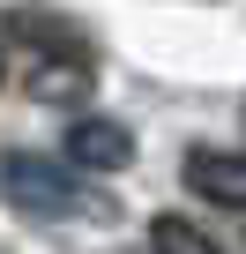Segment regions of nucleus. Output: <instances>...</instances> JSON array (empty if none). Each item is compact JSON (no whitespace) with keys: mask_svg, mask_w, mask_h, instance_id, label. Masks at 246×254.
Wrapping results in <instances>:
<instances>
[{"mask_svg":"<svg viewBox=\"0 0 246 254\" xmlns=\"http://www.w3.org/2000/svg\"><path fill=\"white\" fill-rule=\"evenodd\" d=\"M187 187L201 202H216V209H246V150H194Z\"/></svg>","mask_w":246,"mask_h":254,"instance_id":"obj_3","label":"nucleus"},{"mask_svg":"<svg viewBox=\"0 0 246 254\" xmlns=\"http://www.w3.org/2000/svg\"><path fill=\"white\" fill-rule=\"evenodd\" d=\"M149 254H216L187 217H149Z\"/></svg>","mask_w":246,"mask_h":254,"instance_id":"obj_4","label":"nucleus"},{"mask_svg":"<svg viewBox=\"0 0 246 254\" xmlns=\"http://www.w3.org/2000/svg\"><path fill=\"white\" fill-rule=\"evenodd\" d=\"M8 202H15L23 217H67V224H90V217H97V194H90L67 165L38 157V150H15V157H8Z\"/></svg>","mask_w":246,"mask_h":254,"instance_id":"obj_1","label":"nucleus"},{"mask_svg":"<svg viewBox=\"0 0 246 254\" xmlns=\"http://www.w3.org/2000/svg\"><path fill=\"white\" fill-rule=\"evenodd\" d=\"M67 165L75 172H127L135 165V127H119L112 112H82L67 127Z\"/></svg>","mask_w":246,"mask_h":254,"instance_id":"obj_2","label":"nucleus"}]
</instances>
